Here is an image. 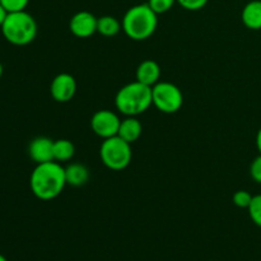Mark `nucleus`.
Returning a JSON list of instances; mask_svg holds the SVG:
<instances>
[{"label":"nucleus","instance_id":"nucleus-1","mask_svg":"<svg viewBox=\"0 0 261 261\" xmlns=\"http://www.w3.org/2000/svg\"><path fill=\"white\" fill-rule=\"evenodd\" d=\"M65 185V168L56 161L40 163L31 173V191L40 200L47 201L58 198Z\"/></svg>","mask_w":261,"mask_h":261},{"label":"nucleus","instance_id":"nucleus-2","mask_svg":"<svg viewBox=\"0 0 261 261\" xmlns=\"http://www.w3.org/2000/svg\"><path fill=\"white\" fill-rule=\"evenodd\" d=\"M157 13L148 4L134 5L122 18V30L125 35L134 41L149 38L157 30Z\"/></svg>","mask_w":261,"mask_h":261},{"label":"nucleus","instance_id":"nucleus-3","mask_svg":"<svg viewBox=\"0 0 261 261\" xmlns=\"http://www.w3.org/2000/svg\"><path fill=\"white\" fill-rule=\"evenodd\" d=\"M116 109L125 116H138L153 105L152 87L135 81L126 84L115 97Z\"/></svg>","mask_w":261,"mask_h":261},{"label":"nucleus","instance_id":"nucleus-4","mask_svg":"<svg viewBox=\"0 0 261 261\" xmlns=\"http://www.w3.org/2000/svg\"><path fill=\"white\" fill-rule=\"evenodd\" d=\"M0 28L5 40L15 46L28 45L37 36V23L25 10L8 13Z\"/></svg>","mask_w":261,"mask_h":261},{"label":"nucleus","instance_id":"nucleus-5","mask_svg":"<svg viewBox=\"0 0 261 261\" xmlns=\"http://www.w3.org/2000/svg\"><path fill=\"white\" fill-rule=\"evenodd\" d=\"M99 155L107 168L112 171H122L130 165L133 158L130 143L121 139L119 135L107 138L102 142Z\"/></svg>","mask_w":261,"mask_h":261},{"label":"nucleus","instance_id":"nucleus-6","mask_svg":"<svg viewBox=\"0 0 261 261\" xmlns=\"http://www.w3.org/2000/svg\"><path fill=\"white\" fill-rule=\"evenodd\" d=\"M153 105L163 114H175L182 107L181 89L170 82H158L152 87Z\"/></svg>","mask_w":261,"mask_h":261},{"label":"nucleus","instance_id":"nucleus-7","mask_svg":"<svg viewBox=\"0 0 261 261\" xmlns=\"http://www.w3.org/2000/svg\"><path fill=\"white\" fill-rule=\"evenodd\" d=\"M120 124H121V120L115 112L110 110H99L91 119L92 130L102 139L117 135Z\"/></svg>","mask_w":261,"mask_h":261},{"label":"nucleus","instance_id":"nucleus-8","mask_svg":"<svg viewBox=\"0 0 261 261\" xmlns=\"http://www.w3.org/2000/svg\"><path fill=\"white\" fill-rule=\"evenodd\" d=\"M76 92V82L73 75L68 73L58 74L53 79L50 86V93L56 102H69Z\"/></svg>","mask_w":261,"mask_h":261},{"label":"nucleus","instance_id":"nucleus-9","mask_svg":"<svg viewBox=\"0 0 261 261\" xmlns=\"http://www.w3.org/2000/svg\"><path fill=\"white\" fill-rule=\"evenodd\" d=\"M97 22H98V18L94 17L92 13L78 12L70 19L69 28L75 37L87 38L97 32Z\"/></svg>","mask_w":261,"mask_h":261},{"label":"nucleus","instance_id":"nucleus-10","mask_svg":"<svg viewBox=\"0 0 261 261\" xmlns=\"http://www.w3.org/2000/svg\"><path fill=\"white\" fill-rule=\"evenodd\" d=\"M28 154L31 160L37 165L55 161L54 160V140L46 137L35 138L28 147Z\"/></svg>","mask_w":261,"mask_h":261},{"label":"nucleus","instance_id":"nucleus-11","mask_svg":"<svg viewBox=\"0 0 261 261\" xmlns=\"http://www.w3.org/2000/svg\"><path fill=\"white\" fill-rule=\"evenodd\" d=\"M161 68L154 60H144L137 69V81L148 87H153L160 82Z\"/></svg>","mask_w":261,"mask_h":261},{"label":"nucleus","instance_id":"nucleus-12","mask_svg":"<svg viewBox=\"0 0 261 261\" xmlns=\"http://www.w3.org/2000/svg\"><path fill=\"white\" fill-rule=\"evenodd\" d=\"M143 133V126L142 122L137 119L135 116H127L126 119L121 120V124L119 127V135L121 139L126 140L127 143H134L137 142L140 138Z\"/></svg>","mask_w":261,"mask_h":261},{"label":"nucleus","instance_id":"nucleus-13","mask_svg":"<svg viewBox=\"0 0 261 261\" xmlns=\"http://www.w3.org/2000/svg\"><path fill=\"white\" fill-rule=\"evenodd\" d=\"M242 22L249 30H261V0H252L242 10Z\"/></svg>","mask_w":261,"mask_h":261},{"label":"nucleus","instance_id":"nucleus-14","mask_svg":"<svg viewBox=\"0 0 261 261\" xmlns=\"http://www.w3.org/2000/svg\"><path fill=\"white\" fill-rule=\"evenodd\" d=\"M65 178L66 185L79 188L88 182L89 171L82 163H71L65 168Z\"/></svg>","mask_w":261,"mask_h":261},{"label":"nucleus","instance_id":"nucleus-15","mask_svg":"<svg viewBox=\"0 0 261 261\" xmlns=\"http://www.w3.org/2000/svg\"><path fill=\"white\" fill-rule=\"evenodd\" d=\"M75 148L68 139H59L54 142V160L56 162H68L74 157Z\"/></svg>","mask_w":261,"mask_h":261},{"label":"nucleus","instance_id":"nucleus-16","mask_svg":"<svg viewBox=\"0 0 261 261\" xmlns=\"http://www.w3.org/2000/svg\"><path fill=\"white\" fill-rule=\"evenodd\" d=\"M121 28L122 25L119 19L112 15H103L98 18V22H97V32L101 33L105 37H114L120 32Z\"/></svg>","mask_w":261,"mask_h":261},{"label":"nucleus","instance_id":"nucleus-17","mask_svg":"<svg viewBox=\"0 0 261 261\" xmlns=\"http://www.w3.org/2000/svg\"><path fill=\"white\" fill-rule=\"evenodd\" d=\"M251 221L261 228V194L252 196L251 204L247 208Z\"/></svg>","mask_w":261,"mask_h":261},{"label":"nucleus","instance_id":"nucleus-18","mask_svg":"<svg viewBox=\"0 0 261 261\" xmlns=\"http://www.w3.org/2000/svg\"><path fill=\"white\" fill-rule=\"evenodd\" d=\"M232 200H233V204L236 206H239V208H249V205L251 204V200H252V195L249 193V191L246 190H239L234 193L233 198H232Z\"/></svg>","mask_w":261,"mask_h":261},{"label":"nucleus","instance_id":"nucleus-19","mask_svg":"<svg viewBox=\"0 0 261 261\" xmlns=\"http://www.w3.org/2000/svg\"><path fill=\"white\" fill-rule=\"evenodd\" d=\"M176 0H148L147 4L154 10L157 14H163V13L168 12L171 8L173 7Z\"/></svg>","mask_w":261,"mask_h":261},{"label":"nucleus","instance_id":"nucleus-20","mask_svg":"<svg viewBox=\"0 0 261 261\" xmlns=\"http://www.w3.org/2000/svg\"><path fill=\"white\" fill-rule=\"evenodd\" d=\"M30 0H0V4L7 9L8 13H14L24 10Z\"/></svg>","mask_w":261,"mask_h":261},{"label":"nucleus","instance_id":"nucleus-21","mask_svg":"<svg viewBox=\"0 0 261 261\" xmlns=\"http://www.w3.org/2000/svg\"><path fill=\"white\" fill-rule=\"evenodd\" d=\"M176 2L186 10H199L205 7L208 0H176Z\"/></svg>","mask_w":261,"mask_h":261},{"label":"nucleus","instance_id":"nucleus-22","mask_svg":"<svg viewBox=\"0 0 261 261\" xmlns=\"http://www.w3.org/2000/svg\"><path fill=\"white\" fill-rule=\"evenodd\" d=\"M250 176L255 182L261 184V154L257 155L250 165Z\"/></svg>","mask_w":261,"mask_h":261},{"label":"nucleus","instance_id":"nucleus-23","mask_svg":"<svg viewBox=\"0 0 261 261\" xmlns=\"http://www.w3.org/2000/svg\"><path fill=\"white\" fill-rule=\"evenodd\" d=\"M7 15H8L7 9H5V8L3 7L2 4H0V27H2L3 23H4V20H5V18H7Z\"/></svg>","mask_w":261,"mask_h":261},{"label":"nucleus","instance_id":"nucleus-24","mask_svg":"<svg viewBox=\"0 0 261 261\" xmlns=\"http://www.w3.org/2000/svg\"><path fill=\"white\" fill-rule=\"evenodd\" d=\"M256 147H257V150H259V154H261V127L259 129V132H257V135H256Z\"/></svg>","mask_w":261,"mask_h":261},{"label":"nucleus","instance_id":"nucleus-25","mask_svg":"<svg viewBox=\"0 0 261 261\" xmlns=\"http://www.w3.org/2000/svg\"><path fill=\"white\" fill-rule=\"evenodd\" d=\"M3 71H4V69H3L2 63H0V79H2V76H3Z\"/></svg>","mask_w":261,"mask_h":261},{"label":"nucleus","instance_id":"nucleus-26","mask_svg":"<svg viewBox=\"0 0 261 261\" xmlns=\"http://www.w3.org/2000/svg\"><path fill=\"white\" fill-rule=\"evenodd\" d=\"M0 261H8L7 259H5V257L4 256H3V255L2 254H0Z\"/></svg>","mask_w":261,"mask_h":261}]
</instances>
